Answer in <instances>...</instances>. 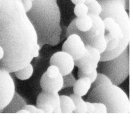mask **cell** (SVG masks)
<instances>
[{"instance_id":"obj_16","label":"cell","mask_w":133,"mask_h":119,"mask_svg":"<svg viewBox=\"0 0 133 119\" xmlns=\"http://www.w3.org/2000/svg\"><path fill=\"white\" fill-rule=\"evenodd\" d=\"M33 67L30 63L22 68L14 72L16 76L20 80H26L31 77L33 73Z\"/></svg>"},{"instance_id":"obj_18","label":"cell","mask_w":133,"mask_h":119,"mask_svg":"<svg viewBox=\"0 0 133 119\" xmlns=\"http://www.w3.org/2000/svg\"><path fill=\"white\" fill-rule=\"evenodd\" d=\"M89 64H92L93 65V62L89 51L86 49L85 53L82 57L77 59L74 60V65L78 68H82Z\"/></svg>"},{"instance_id":"obj_1","label":"cell","mask_w":133,"mask_h":119,"mask_svg":"<svg viewBox=\"0 0 133 119\" xmlns=\"http://www.w3.org/2000/svg\"><path fill=\"white\" fill-rule=\"evenodd\" d=\"M35 30L21 0H0V67L10 73L31 62L37 45Z\"/></svg>"},{"instance_id":"obj_31","label":"cell","mask_w":133,"mask_h":119,"mask_svg":"<svg viewBox=\"0 0 133 119\" xmlns=\"http://www.w3.org/2000/svg\"><path fill=\"white\" fill-rule=\"evenodd\" d=\"M91 0H86V1H85V4H87V3H88V2H89Z\"/></svg>"},{"instance_id":"obj_11","label":"cell","mask_w":133,"mask_h":119,"mask_svg":"<svg viewBox=\"0 0 133 119\" xmlns=\"http://www.w3.org/2000/svg\"><path fill=\"white\" fill-rule=\"evenodd\" d=\"M91 83L87 77H81L76 80L73 90L74 94L83 97L87 95L91 87Z\"/></svg>"},{"instance_id":"obj_10","label":"cell","mask_w":133,"mask_h":119,"mask_svg":"<svg viewBox=\"0 0 133 119\" xmlns=\"http://www.w3.org/2000/svg\"><path fill=\"white\" fill-rule=\"evenodd\" d=\"M47 103L52 105L53 113H61L60 106V95L58 93H49L44 90L38 95L36 99V105Z\"/></svg>"},{"instance_id":"obj_30","label":"cell","mask_w":133,"mask_h":119,"mask_svg":"<svg viewBox=\"0 0 133 119\" xmlns=\"http://www.w3.org/2000/svg\"><path fill=\"white\" fill-rule=\"evenodd\" d=\"M4 56V51L2 46H0V60H1Z\"/></svg>"},{"instance_id":"obj_13","label":"cell","mask_w":133,"mask_h":119,"mask_svg":"<svg viewBox=\"0 0 133 119\" xmlns=\"http://www.w3.org/2000/svg\"><path fill=\"white\" fill-rule=\"evenodd\" d=\"M75 25L79 31L87 32L92 27V20L88 15L81 17H76L75 18Z\"/></svg>"},{"instance_id":"obj_7","label":"cell","mask_w":133,"mask_h":119,"mask_svg":"<svg viewBox=\"0 0 133 119\" xmlns=\"http://www.w3.org/2000/svg\"><path fill=\"white\" fill-rule=\"evenodd\" d=\"M62 50L71 55L74 60L82 57L86 50V46L81 37L75 33L69 35L63 43Z\"/></svg>"},{"instance_id":"obj_3","label":"cell","mask_w":133,"mask_h":119,"mask_svg":"<svg viewBox=\"0 0 133 119\" xmlns=\"http://www.w3.org/2000/svg\"><path fill=\"white\" fill-rule=\"evenodd\" d=\"M88 93L86 101L103 103L107 107V113H129V98L116 85L112 83L100 84L91 88Z\"/></svg>"},{"instance_id":"obj_22","label":"cell","mask_w":133,"mask_h":119,"mask_svg":"<svg viewBox=\"0 0 133 119\" xmlns=\"http://www.w3.org/2000/svg\"><path fill=\"white\" fill-rule=\"evenodd\" d=\"M111 83H112L111 81L110 80V78L108 76H107L105 75L102 73H98L96 79L93 83H91L90 89L100 84H111Z\"/></svg>"},{"instance_id":"obj_19","label":"cell","mask_w":133,"mask_h":119,"mask_svg":"<svg viewBox=\"0 0 133 119\" xmlns=\"http://www.w3.org/2000/svg\"><path fill=\"white\" fill-rule=\"evenodd\" d=\"M86 48L89 51L90 56L92 58L93 62V65L95 69H97L98 67V63L100 61L101 59V54L100 52L95 48L88 45H85Z\"/></svg>"},{"instance_id":"obj_8","label":"cell","mask_w":133,"mask_h":119,"mask_svg":"<svg viewBox=\"0 0 133 119\" xmlns=\"http://www.w3.org/2000/svg\"><path fill=\"white\" fill-rule=\"evenodd\" d=\"M49 63L50 65L57 66L62 76L71 73L75 66L72 56L62 50L54 53L50 59Z\"/></svg>"},{"instance_id":"obj_32","label":"cell","mask_w":133,"mask_h":119,"mask_svg":"<svg viewBox=\"0 0 133 119\" xmlns=\"http://www.w3.org/2000/svg\"><path fill=\"white\" fill-rule=\"evenodd\" d=\"M21 1H22V0H21Z\"/></svg>"},{"instance_id":"obj_29","label":"cell","mask_w":133,"mask_h":119,"mask_svg":"<svg viewBox=\"0 0 133 119\" xmlns=\"http://www.w3.org/2000/svg\"><path fill=\"white\" fill-rule=\"evenodd\" d=\"M71 1L74 5H76L78 4L85 3L86 0H71Z\"/></svg>"},{"instance_id":"obj_2","label":"cell","mask_w":133,"mask_h":119,"mask_svg":"<svg viewBox=\"0 0 133 119\" xmlns=\"http://www.w3.org/2000/svg\"><path fill=\"white\" fill-rule=\"evenodd\" d=\"M26 15L35 30L41 48L45 44L56 45L63 39L60 11L56 0H34Z\"/></svg>"},{"instance_id":"obj_6","label":"cell","mask_w":133,"mask_h":119,"mask_svg":"<svg viewBox=\"0 0 133 119\" xmlns=\"http://www.w3.org/2000/svg\"><path fill=\"white\" fill-rule=\"evenodd\" d=\"M10 73L0 67V112L7 107L15 93V85Z\"/></svg>"},{"instance_id":"obj_12","label":"cell","mask_w":133,"mask_h":119,"mask_svg":"<svg viewBox=\"0 0 133 119\" xmlns=\"http://www.w3.org/2000/svg\"><path fill=\"white\" fill-rule=\"evenodd\" d=\"M25 104L26 102L24 100L15 92L12 100L3 111L4 113H17L23 109Z\"/></svg>"},{"instance_id":"obj_25","label":"cell","mask_w":133,"mask_h":119,"mask_svg":"<svg viewBox=\"0 0 133 119\" xmlns=\"http://www.w3.org/2000/svg\"><path fill=\"white\" fill-rule=\"evenodd\" d=\"M94 108V113H107L106 106L101 102H92Z\"/></svg>"},{"instance_id":"obj_9","label":"cell","mask_w":133,"mask_h":119,"mask_svg":"<svg viewBox=\"0 0 133 119\" xmlns=\"http://www.w3.org/2000/svg\"><path fill=\"white\" fill-rule=\"evenodd\" d=\"M40 85L43 90L49 93H58L63 88V76L59 73L54 78L48 77L44 72L40 80Z\"/></svg>"},{"instance_id":"obj_28","label":"cell","mask_w":133,"mask_h":119,"mask_svg":"<svg viewBox=\"0 0 133 119\" xmlns=\"http://www.w3.org/2000/svg\"><path fill=\"white\" fill-rule=\"evenodd\" d=\"M86 106H87V111L86 113H94V108L92 102L89 101H86Z\"/></svg>"},{"instance_id":"obj_24","label":"cell","mask_w":133,"mask_h":119,"mask_svg":"<svg viewBox=\"0 0 133 119\" xmlns=\"http://www.w3.org/2000/svg\"><path fill=\"white\" fill-rule=\"evenodd\" d=\"M46 74L49 77L54 78L57 77L60 73L59 69L55 65H50L45 72Z\"/></svg>"},{"instance_id":"obj_20","label":"cell","mask_w":133,"mask_h":119,"mask_svg":"<svg viewBox=\"0 0 133 119\" xmlns=\"http://www.w3.org/2000/svg\"><path fill=\"white\" fill-rule=\"evenodd\" d=\"M91 46L96 48L101 54L104 52L107 48V42L104 38V36L97 38Z\"/></svg>"},{"instance_id":"obj_23","label":"cell","mask_w":133,"mask_h":119,"mask_svg":"<svg viewBox=\"0 0 133 119\" xmlns=\"http://www.w3.org/2000/svg\"><path fill=\"white\" fill-rule=\"evenodd\" d=\"M63 88L66 87H71L73 86L76 80L73 76V75L71 73L63 76Z\"/></svg>"},{"instance_id":"obj_14","label":"cell","mask_w":133,"mask_h":119,"mask_svg":"<svg viewBox=\"0 0 133 119\" xmlns=\"http://www.w3.org/2000/svg\"><path fill=\"white\" fill-rule=\"evenodd\" d=\"M60 106L61 113H72L75 105L72 99L67 95H60Z\"/></svg>"},{"instance_id":"obj_26","label":"cell","mask_w":133,"mask_h":119,"mask_svg":"<svg viewBox=\"0 0 133 119\" xmlns=\"http://www.w3.org/2000/svg\"><path fill=\"white\" fill-rule=\"evenodd\" d=\"M23 108L28 110L30 113H44L42 110L33 105L26 104Z\"/></svg>"},{"instance_id":"obj_17","label":"cell","mask_w":133,"mask_h":119,"mask_svg":"<svg viewBox=\"0 0 133 119\" xmlns=\"http://www.w3.org/2000/svg\"><path fill=\"white\" fill-rule=\"evenodd\" d=\"M86 5L88 8V15H100L102 11V7L101 4L97 0H91Z\"/></svg>"},{"instance_id":"obj_15","label":"cell","mask_w":133,"mask_h":119,"mask_svg":"<svg viewBox=\"0 0 133 119\" xmlns=\"http://www.w3.org/2000/svg\"><path fill=\"white\" fill-rule=\"evenodd\" d=\"M73 100L75 109L73 112L74 113H86L87 106L86 101L82 97L73 94L69 96Z\"/></svg>"},{"instance_id":"obj_27","label":"cell","mask_w":133,"mask_h":119,"mask_svg":"<svg viewBox=\"0 0 133 119\" xmlns=\"http://www.w3.org/2000/svg\"><path fill=\"white\" fill-rule=\"evenodd\" d=\"M21 2L26 12L29 11L32 8L33 2L31 0H22Z\"/></svg>"},{"instance_id":"obj_5","label":"cell","mask_w":133,"mask_h":119,"mask_svg":"<svg viewBox=\"0 0 133 119\" xmlns=\"http://www.w3.org/2000/svg\"><path fill=\"white\" fill-rule=\"evenodd\" d=\"M102 7V19L110 17L121 26L126 38L129 40V18L124 5L119 0H104L99 2Z\"/></svg>"},{"instance_id":"obj_21","label":"cell","mask_w":133,"mask_h":119,"mask_svg":"<svg viewBox=\"0 0 133 119\" xmlns=\"http://www.w3.org/2000/svg\"><path fill=\"white\" fill-rule=\"evenodd\" d=\"M73 11L76 17H81L88 15V8L87 5L85 3L78 4L75 5Z\"/></svg>"},{"instance_id":"obj_4","label":"cell","mask_w":133,"mask_h":119,"mask_svg":"<svg viewBox=\"0 0 133 119\" xmlns=\"http://www.w3.org/2000/svg\"><path fill=\"white\" fill-rule=\"evenodd\" d=\"M98 73L108 76L112 84L118 86L129 75V50L128 46L117 57L110 60L100 61Z\"/></svg>"}]
</instances>
